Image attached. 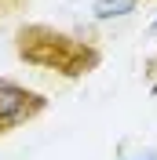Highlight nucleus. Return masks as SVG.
Wrapping results in <instances>:
<instances>
[{"label": "nucleus", "instance_id": "7ed1b4c3", "mask_svg": "<svg viewBox=\"0 0 157 160\" xmlns=\"http://www.w3.org/2000/svg\"><path fill=\"white\" fill-rule=\"evenodd\" d=\"M139 8V0H95L91 4V18L95 22H110V18H124Z\"/></svg>", "mask_w": 157, "mask_h": 160}, {"label": "nucleus", "instance_id": "f03ea898", "mask_svg": "<svg viewBox=\"0 0 157 160\" xmlns=\"http://www.w3.org/2000/svg\"><path fill=\"white\" fill-rule=\"evenodd\" d=\"M44 109H48V98L44 95L22 88L15 80H0V135H8L11 128L40 117Z\"/></svg>", "mask_w": 157, "mask_h": 160}, {"label": "nucleus", "instance_id": "20e7f679", "mask_svg": "<svg viewBox=\"0 0 157 160\" xmlns=\"http://www.w3.org/2000/svg\"><path fill=\"white\" fill-rule=\"evenodd\" d=\"M139 160H157V157H139Z\"/></svg>", "mask_w": 157, "mask_h": 160}, {"label": "nucleus", "instance_id": "f257e3e1", "mask_svg": "<svg viewBox=\"0 0 157 160\" xmlns=\"http://www.w3.org/2000/svg\"><path fill=\"white\" fill-rule=\"evenodd\" d=\"M15 51L22 62L37 69H51L62 77H84L102 62V51L88 40H77L51 26H22L15 33Z\"/></svg>", "mask_w": 157, "mask_h": 160}, {"label": "nucleus", "instance_id": "39448f33", "mask_svg": "<svg viewBox=\"0 0 157 160\" xmlns=\"http://www.w3.org/2000/svg\"><path fill=\"white\" fill-rule=\"evenodd\" d=\"M154 33H157V22H154Z\"/></svg>", "mask_w": 157, "mask_h": 160}]
</instances>
